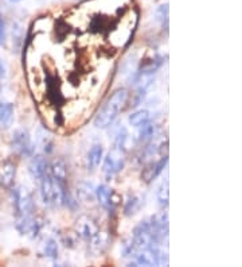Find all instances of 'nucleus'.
<instances>
[{
  "label": "nucleus",
  "instance_id": "1",
  "mask_svg": "<svg viewBox=\"0 0 242 267\" xmlns=\"http://www.w3.org/2000/svg\"><path fill=\"white\" fill-rule=\"evenodd\" d=\"M128 99H129V92L125 88H120L115 91L110 95V97L101 108V111L97 114V116L94 119V126L97 128L110 127L117 119L119 114L127 105Z\"/></svg>",
  "mask_w": 242,
  "mask_h": 267
},
{
  "label": "nucleus",
  "instance_id": "2",
  "mask_svg": "<svg viewBox=\"0 0 242 267\" xmlns=\"http://www.w3.org/2000/svg\"><path fill=\"white\" fill-rule=\"evenodd\" d=\"M14 207L17 210V216H27L33 215L34 210V200L31 193L26 186L19 185L14 188L11 192Z\"/></svg>",
  "mask_w": 242,
  "mask_h": 267
},
{
  "label": "nucleus",
  "instance_id": "3",
  "mask_svg": "<svg viewBox=\"0 0 242 267\" xmlns=\"http://www.w3.org/2000/svg\"><path fill=\"white\" fill-rule=\"evenodd\" d=\"M125 166V150L115 146L112 150L103 158V170L106 175H116Z\"/></svg>",
  "mask_w": 242,
  "mask_h": 267
},
{
  "label": "nucleus",
  "instance_id": "4",
  "mask_svg": "<svg viewBox=\"0 0 242 267\" xmlns=\"http://www.w3.org/2000/svg\"><path fill=\"white\" fill-rule=\"evenodd\" d=\"M132 242L138 251L147 250L152 246H155L150 220L140 221L138 226L135 227L132 232Z\"/></svg>",
  "mask_w": 242,
  "mask_h": 267
},
{
  "label": "nucleus",
  "instance_id": "5",
  "mask_svg": "<svg viewBox=\"0 0 242 267\" xmlns=\"http://www.w3.org/2000/svg\"><path fill=\"white\" fill-rule=\"evenodd\" d=\"M11 147L12 150L17 151L22 157H33L35 153V143L31 139L30 134L23 128H19L12 134Z\"/></svg>",
  "mask_w": 242,
  "mask_h": 267
},
{
  "label": "nucleus",
  "instance_id": "6",
  "mask_svg": "<svg viewBox=\"0 0 242 267\" xmlns=\"http://www.w3.org/2000/svg\"><path fill=\"white\" fill-rule=\"evenodd\" d=\"M96 200L106 210H115L120 204V196L108 185H100L96 188Z\"/></svg>",
  "mask_w": 242,
  "mask_h": 267
},
{
  "label": "nucleus",
  "instance_id": "7",
  "mask_svg": "<svg viewBox=\"0 0 242 267\" xmlns=\"http://www.w3.org/2000/svg\"><path fill=\"white\" fill-rule=\"evenodd\" d=\"M98 231L100 229H98L97 223L89 216H80L75 221V233L85 242H89L90 239L94 238Z\"/></svg>",
  "mask_w": 242,
  "mask_h": 267
},
{
  "label": "nucleus",
  "instance_id": "8",
  "mask_svg": "<svg viewBox=\"0 0 242 267\" xmlns=\"http://www.w3.org/2000/svg\"><path fill=\"white\" fill-rule=\"evenodd\" d=\"M40 228H42V223L38 219H34L33 215L17 216V229L22 235L35 238L40 232Z\"/></svg>",
  "mask_w": 242,
  "mask_h": 267
},
{
  "label": "nucleus",
  "instance_id": "9",
  "mask_svg": "<svg viewBox=\"0 0 242 267\" xmlns=\"http://www.w3.org/2000/svg\"><path fill=\"white\" fill-rule=\"evenodd\" d=\"M29 172L34 180L39 181L43 175L50 172V168H49V163H47L46 158L42 157V155H35V157H33V159L30 161Z\"/></svg>",
  "mask_w": 242,
  "mask_h": 267
},
{
  "label": "nucleus",
  "instance_id": "10",
  "mask_svg": "<svg viewBox=\"0 0 242 267\" xmlns=\"http://www.w3.org/2000/svg\"><path fill=\"white\" fill-rule=\"evenodd\" d=\"M167 162L168 155H163L157 162L150 163V165L143 170V173H141V178H143V181H144V182H151V181H154L155 178H157L159 174L163 172V169L166 168Z\"/></svg>",
  "mask_w": 242,
  "mask_h": 267
},
{
  "label": "nucleus",
  "instance_id": "11",
  "mask_svg": "<svg viewBox=\"0 0 242 267\" xmlns=\"http://www.w3.org/2000/svg\"><path fill=\"white\" fill-rule=\"evenodd\" d=\"M17 175V165L11 161H7L0 168V186L11 188Z\"/></svg>",
  "mask_w": 242,
  "mask_h": 267
},
{
  "label": "nucleus",
  "instance_id": "12",
  "mask_svg": "<svg viewBox=\"0 0 242 267\" xmlns=\"http://www.w3.org/2000/svg\"><path fill=\"white\" fill-rule=\"evenodd\" d=\"M40 185V197L42 201L47 207H52V177L50 174V172L46 173L42 178L39 180Z\"/></svg>",
  "mask_w": 242,
  "mask_h": 267
},
{
  "label": "nucleus",
  "instance_id": "13",
  "mask_svg": "<svg viewBox=\"0 0 242 267\" xmlns=\"http://www.w3.org/2000/svg\"><path fill=\"white\" fill-rule=\"evenodd\" d=\"M87 243H89V250L93 255H101L108 246V233L98 231L97 235L90 239Z\"/></svg>",
  "mask_w": 242,
  "mask_h": 267
},
{
  "label": "nucleus",
  "instance_id": "14",
  "mask_svg": "<svg viewBox=\"0 0 242 267\" xmlns=\"http://www.w3.org/2000/svg\"><path fill=\"white\" fill-rule=\"evenodd\" d=\"M50 174L54 180L59 181L62 184H66V178H68V166L65 163L64 159L57 158L54 159L50 166Z\"/></svg>",
  "mask_w": 242,
  "mask_h": 267
},
{
  "label": "nucleus",
  "instance_id": "15",
  "mask_svg": "<svg viewBox=\"0 0 242 267\" xmlns=\"http://www.w3.org/2000/svg\"><path fill=\"white\" fill-rule=\"evenodd\" d=\"M14 115H15L14 104L0 103V128L7 130L11 127L12 122H14Z\"/></svg>",
  "mask_w": 242,
  "mask_h": 267
},
{
  "label": "nucleus",
  "instance_id": "16",
  "mask_svg": "<svg viewBox=\"0 0 242 267\" xmlns=\"http://www.w3.org/2000/svg\"><path fill=\"white\" fill-rule=\"evenodd\" d=\"M138 131L135 133V140L138 143H141V145H145L148 143L150 140H152L154 135H155V126L151 122L145 123L143 126H138Z\"/></svg>",
  "mask_w": 242,
  "mask_h": 267
},
{
  "label": "nucleus",
  "instance_id": "17",
  "mask_svg": "<svg viewBox=\"0 0 242 267\" xmlns=\"http://www.w3.org/2000/svg\"><path fill=\"white\" fill-rule=\"evenodd\" d=\"M103 158H104V147L100 143H94L90 147V150L87 153V165L89 168L94 170L100 166V163L103 162Z\"/></svg>",
  "mask_w": 242,
  "mask_h": 267
},
{
  "label": "nucleus",
  "instance_id": "18",
  "mask_svg": "<svg viewBox=\"0 0 242 267\" xmlns=\"http://www.w3.org/2000/svg\"><path fill=\"white\" fill-rule=\"evenodd\" d=\"M68 201L66 196V186L62 182L52 178V205L62 207Z\"/></svg>",
  "mask_w": 242,
  "mask_h": 267
},
{
  "label": "nucleus",
  "instance_id": "19",
  "mask_svg": "<svg viewBox=\"0 0 242 267\" xmlns=\"http://www.w3.org/2000/svg\"><path fill=\"white\" fill-rule=\"evenodd\" d=\"M77 196L84 203H93L96 200V188H93L92 184L81 182L77 185Z\"/></svg>",
  "mask_w": 242,
  "mask_h": 267
},
{
  "label": "nucleus",
  "instance_id": "20",
  "mask_svg": "<svg viewBox=\"0 0 242 267\" xmlns=\"http://www.w3.org/2000/svg\"><path fill=\"white\" fill-rule=\"evenodd\" d=\"M151 122V112L147 110H138L132 112L129 117H128V123L133 126V127H138L143 126L145 123Z\"/></svg>",
  "mask_w": 242,
  "mask_h": 267
},
{
  "label": "nucleus",
  "instance_id": "21",
  "mask_svg": "<svg viewBox=\"0 0 242 267\" xmlns=\"http://www.w3.org/2000/svg\"><path fill=\"white\" fill-rule=\"evenodd\" d=\"M156 200L160 208H167L168 201H170V189H168V181L164 180L157 188L156 192Z\"/></svg>",
  "mask_w": 242,
  "mask_h": 267
},
{
  "label": "nucleus",
  "instance_id": "22",
  "mask_svg": "<svg viewBox=\"0 0 242 267\" xmlns=\"http://www.w3.org/2000/svg\"><path fill=\"white\" fill-rule=\"evenodd\" d=\"M141 208V198L133 194V196H129L125 201V205H124V215L125 216H132L135 213H138V210Z\"/></svg>",
  "mask_w": 242,
  "mask_h": 267
},
{
  "label": "nucleus",
  "instance_id": "23",
  "mask_svg": "<svg viewBox=\"0 0 242 267\" xmlns=\"http://www.w3.org/2000/svg\"><path fill=\"white\" fill-rule=\"evenodd\" d=\"M43 254L46 258H50V259H57L58 255H59V246H58V242L55 239L49 238L43 244Z\"/></svg>",
  "mask_w": 242,
  "mask_h": 267
},
{
  "label": "nucleus",
  "instance_id": "24",
  "mask_svg": "<svg viewBox=\"0 0 242 267\" xmlns=\"http://www.w3.org/2000/svg\"><path fill=\"white\" fill-rule=\"evenodd\" d=\"M136 252H138V250H136V247H135V244H133L132 238L125 239L124 243L121 244V254H122V256H124V258L132 256L135 255Z\"/></svg>",
  "mask_w": 242,
  "mask_h": 267
},
{
  "label": "nucleus",
  "instance_id": "25",
  "mask_svg": "<svg viewBox=\"0 0 242 267\" xmlns=\"http://www.w3.org/2000/svg\"><path fill=\"white\" fill-rule=\"evenodd\" d=\"M156 18H157V20L160 22L163 26L168 24V6L167 4H164V6H160L155 12Z\"/></svg>",
  "mask_w": 242,
  "mask_h": 267
},
{
  "label": "nucleus",
  "instance_id": "26",
  "mask_svg": "<svg viewBox=\"0 0 242 267\" xmlns=\"http://www.w3.org/2000/svg\"><path fill=\"white\" fill-rule=\"evenodd\" d=\"M6 38V31H4V22H3V17L0 14V45H3Z\"/></svg>",
  "mask_w": 242,
  "mask_h": 267
},
{
  "label": "nucleus",
  "instance_id": "27",
  "mask_svg": "<svg viewBox=\"0 0 242 267\" xmlns=\"http://www.w3.org/2000/svg\"><path fill=\"white\" fill-rule=\"evenodd\" d=\"M4 76H6V66H4L3 59L0 58V78H3Z\"/></svg>",
  "mask_w": 242,
  "mask_h": 267
},
{
  "label": "nucleus",
  "instance_id": "28",
  "mask_svg": "<svg viewBox=\"0 0 242 267\" xmlns=\"http://www.w3.org/2000/svg\"><path fill=\"white\" fill-rule=\"evenodd\" d=\"M10 1H12V3H19L20 0H10Z\"/></svg>",
  "mask_w": 242,
  "mask_h": 267
},
{
  "label": "nucleus",
  "instance_id": "29",
  "mask_svg": "<svg viewBox=\"0 0 242 267\" xmlns=\"http://www.w3.org/2000/svg\"><path fill=\"white\" fill-rule=\"evenodd\" d=\"M0 91H1V87H0Z\"/></svg>",
  "mask_w": 242,
  "mask_h": 267
}]
</instances>
